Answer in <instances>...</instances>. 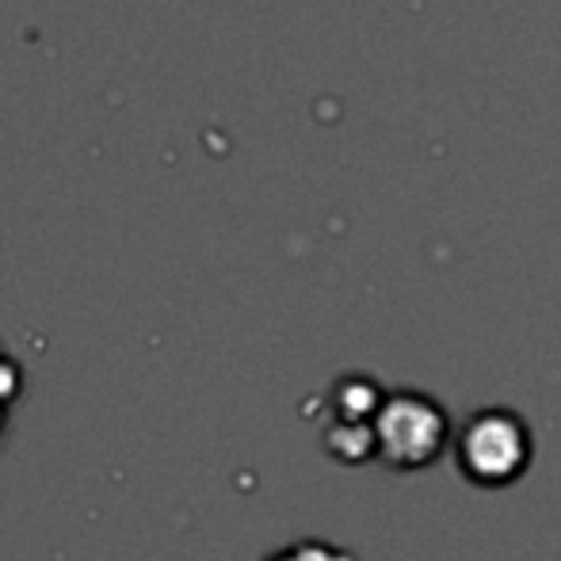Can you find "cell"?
Wrapping results in <instances>:
<instances>
[{
    "label": "cell",
    "instance_id": "1",
    "mask_svg": "<svg viewBox=\"0 0 561 561\" xmlns=\"http://www.w3.org/2000/svg\"><path fill=\"white\" fill-rule=\"evenodd\" d=\"M455 458L478 489H504L531 466V428L512 409H481L455 436Z\"/></svg>",
    "mask_w": 561,
    "mask_h": 561
},
{
    "label": "cell",
    "instance_id": "2",
    "mask_svg": "<svg viewBox=\"0 0 561 561\" xmlns=\"http://www.w3.org/2000/svg\"><path fill=\"white\" fill-rule=\"evenodd\" d=\"M375 428V447L390 470H424L450 444V421L436 398L416 390H398L382 401Z\"/></svg>",
    "mask_w": 561,
    "mask_h": 561
}]
</instances>
